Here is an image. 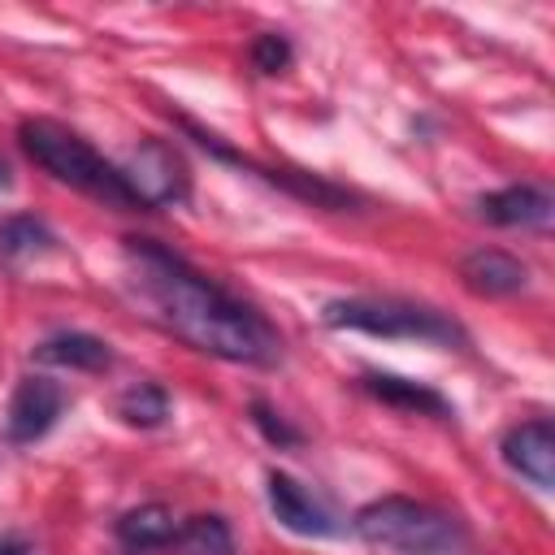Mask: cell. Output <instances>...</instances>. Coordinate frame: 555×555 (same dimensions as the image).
Instances as JSON below:
<instances>
[{
    "mask_svg": "<svg viewBox=\"0 0 555 555\" xmlns=\"http://www.w3.org/2000/svg\"><path fill=\"white\" fill-rule=\"evenodd\" d=\"M121 260H126L130 286L152 308V317L195 351H208L230 364H256V369H269L282 360V334L251 304L234 299L225 286H217L208 273H199L191 260H182L165 243L126 238Z\"/></svg>",
    "mask_w": 555,
    "mask_h": 555,
    "instance_id": "1",
    "label": "cell"
},
{
    "mask_svg": "<svg viewBox=\"0 0 555 555\" xmlns=\"http://www.w3.org/2000/svg\"><path fill=\"white\" fill-rule=\"evenodd\" d=\"M360 386H364L373 399L390 403V408L421 412V416H451V403H447L434 386H425V382H412V377H399V373H364Z\"/></svg>",
    "mask_w": 555,
    "mask_h": 555,
    "instance_id": "12",
    "label": "cell"
},
{
    "mask_svg": "<svg viewBox=\"0 0 555 555\" xmlns=\"http://www.w3.org/2000/svg\"><path fill=\"white\" fill-rule=\"evenodd\" d=\"M264 486H269V512H273V520L282 525V529H291V533H299V538H334L343 525H338V516L299 481V477H291V473H269L264 477Z\"/></svg>",
    "mask_w": 555,
    "mask_h": 555,
    "instance_id": "6",
    "label": "cell"
},
{
    "mask_svg": "<svg viewBox=\"0 0 555 555\" xmlns=\"http://www.w3.org/2000/svg\"><path fill=\"white\" fill-rule=\"evenodd\" d=\"M65 408V390L52 377H22L4 408V434L13 442H39Z\"/></svg>",
    "mask_w": 555,
    "mask_h": 555,
    "instance_id": "7",
    "label": "cell"
},
{
    "mask_svg": "<svg viewBox=\"0 0 555 555\" xmlns=\"http://www.w3.org/2000/svg\"><path fill=\"white\" fill-rule=\"evenodd\" d=\"M477 212L490 221V225H520V230H546L551 225V195L533 182H516V186H503V191H490L477 199Z\"/></svg>",
    "mask_w": 555,
    "mask_h": 555,
    "instance_id": "10",
    "label": "cell"
},
{
    "mask_svg": "<svg viewBox=\"0 0 555 555\" xmlns=\"http://www.w3.org/2000/svg\"><path fill=\"white\" fill-rule=\"evenodd\" d=\"M251 421H256V429H260L269 442H278V447H295V442H299V429H291V425H286V421H282L264 399H256V403H251Z\"/></svg>",
    "mask_w": 555,
    "mask_h": 555,
    "instance_id": "18",
    "label": "cell"
},
{
    "mask_svg": "<svg viewBox=\"0 0 555 555\" xmlns=\"http://www.w3.org/2000/svg\"><path fill=\"white\" fill-rule=\"evenodd\" d=\"M460 278L473 295H486V299H507L529 286V269L503 247H473L460 260Z\"/></svg>",
    "mask_w": 555,
    "mask_h": 555,
    "instance_id": "9",
    "label": "cell"
},
{
    "mask_svg": "<svg viewBox=\"0 0 555 555\" xmlns=\"http://www.w3.org/2000/svg\"><path fill=\"white\" fill-rule=\"evenodd\" d=\"M330 330H356L373 338H425V343H460V325L434 308L403 299H330L321 308Z\"/></svg>",
    "mask_w": 555,
    "mask_h": 555,
    "instance_id": "4",
    "label": "cell"
},
{
    "mask_svg": "<svg viewBox=\"0 0 555 555\" xmlns=\"http://www.w3.org/2000/svg\"><path fill=\"white\" fill-rule=\"evenodd\" d=\"M9 191H13V169L0 160V195H9Z\"/></svg>",
    "mask_w": 555,
    "mask_h": 555,
    "instance_id": "19",
    "label": "cell"
},
{
    "mask_svg": "<svg viewBox=\"0 0 555 555\" xmlns=\"http://www.w3.org/2000/svg\"><path fill=\"white\" fill-rule=\"evenodd\" d=\"M48 251H56V234H52L39 217L13 212V217L0 221V260H4V264L39 260V256H48Z\"/></svg>",
    "mask_w": 555,
    "mask_h": 555,
    "instance_id": "13",
    "label": "cell"
},
{
    "mask_svg": "<svg viewBox=\"0 0 555 555\" xmlns=\"http://www.w3.org/2000/svg\"><path fill=\"white\" fill-rule=\"evenodd\" d=\"M178 551L182 555H234V533L221 516L204 512V516H191L178 533H173Z\"/></svg>",
    "mask_w": 555,
    "mask_h": 555,
    "instance_id": "16",
    "label": "cell"
},
{
    "mask_svg": "<svg viewBox=\"0 0 555 555\" xmlns=\"http://www.w3.org/2000/svg\"><path fill=\"white\" fill-rule=\"evenodd\" d=\"M351 525L369 546L390 555H460L468 546V529L451 512L408 494H382L364 503Z\"/></svg>",
    "mask_w": 555,
    "mask_h": 555,
    "instance_id": "3",
    "label": "cell"
},
{
    "mask_svg": "<svg viewBox=\"0 0 555 555\" xmlns=\"http://www.w3.org/2000/svg\"><path fill=\"white\" fill-rule=\"evenodd\" d=\"M117 416L134 429H156L169 416V395L156 382H134L117 395Z\"/></svg>",
    "mask_w": 555,
    "mask_h": 555,
    "instance_id": "15",
    "label": "cell"
},
{
    "mask_svg": "<svg viewBox=\"0 0 555 555\" xmlns=\"http://www.w3.org/2000/svg\"><path fill=\"white\" fill-rule=\"evenodd\" d=\"M35 360L39 364H56V369H78V373H100L113 364V351L104 338L95 334H82V330H61L52 338H43L35 347Z\"/></svg>",
    "mask_w": 555,
    "mask_h": 555,
    "instance_id": "11",
    "label": "cell"
},
{
    "mask_svg": "<svg viewBox=\"0 0 555 555\" xmlns=\"http://www.w3.org/2000/svg\"><path fill=\"white\" fill-rule=\"evenodd\" d=\"M17 139H22V152L39 169H48L56 182H65V186L91 195L95 204L117 208V212H134L139 208V199L130 195L121 169L113 160H104L78 130L61 126L52 117H26L17 126Z\"/></svg>",
    "mask_w": 555,
    "mask_h": 555,
    "instance_id": "2",
    "label": "cell"
},
{
    "mask_svg": "<svg viewBox=\"0 0 555 555\" xmlns=\"http://www.w3.org/2000/svg\"><path fill=\"white\" fill-rule=\"evenodd\" d=\"M291 56H295V48H291L286 35L264 30V35L251 39V65H256L260 74H282V69L291 65Z\"/></svg>",
    "mask_w": 555,
    "mask_h": 555,
    "instance_id": "17",
    "label": "cell"
},
{
    "mask_svg": "<svg viewBox=\"0 0 555 555\" xmlns=\"http://www.w3.org/2000/svg\"><path fill=\"white\" fill-rule=\"evenodd\" d=\"M0 555H26V546L22 542H0Z\"/></svg>",
    "mask_w": 555,
    "mask_h": 555,
    "instance_id": "20",
    "label": "cell"
},
{
    "mask_svg": "<svg viewBox=\"0 0 555 555\" xmlns=\"http://www.w3.org/2000/svg\"><path fill=\"white\" fill-rule=\"evenodd\" d=\"M130 195L139 199V208H178L186 204L191 195V173H186V160L160 143V139H143L126 165H117Z\"/></svg>",
    "mask_w": 555,
    "mask_h": 555,
    "instance_id": "5",
    "label": "cell"
},
{
    "mask_svg": "<svg viewBox=\"0 0 555 555\" xmlns=\"http://www.w3.org/2000/svg\"><path fill=\"white\" fill-rule=\"evenodd\" d=\"M173 533H178V525L165 503H139L117 520V538L130 551H156V546L173 542Z\"/></svg>",
    "mask_w": 555,
    "mask_h": 555,
    "instance_id": "14",
    "label": "cell"
},
{
    "mask_svg": "<svg viewBox=\"0 0 555 555\" xmlns=\"http://www.w3.org/2000/svg\"><path fill=\"white\" fill-rule=\"evenodd\" d=\"M499 451H503V464L516 477H525L533 490H551L555 486V429H551L546 416L512 425L503 434Z\"/></svg>",
    "mask_w": 555,
    "mask_h": 555,
    "instance_id": "8",
    "label": "cell"
}]
</instances>
